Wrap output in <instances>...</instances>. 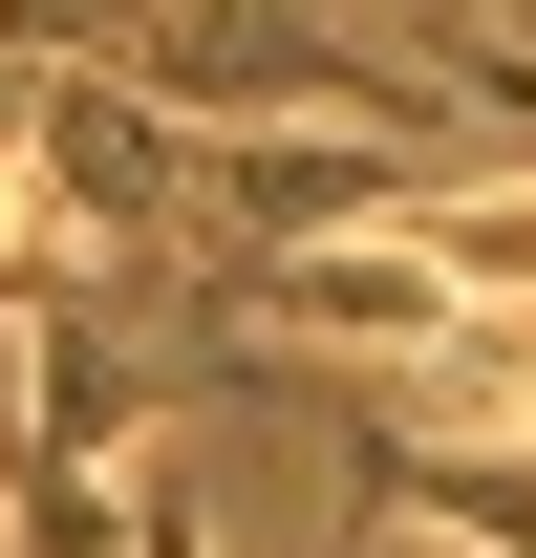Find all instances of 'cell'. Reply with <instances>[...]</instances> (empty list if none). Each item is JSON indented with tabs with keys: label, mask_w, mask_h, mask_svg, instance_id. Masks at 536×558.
Listing matches in <instances>:
<instances>
[{
	"label": "cell",
	"mask_w": 536,
	"mask_h": 558,
	"mask_svg": "<svg viewBox=\"0 0 536 558\" xmlns=\"http://www.w3.org/2000/svg\"><path fill=\"white\" fill-rule=\"evenodd\" d=\"M130 558H215V515H194V473H130Z\"/></svg>",
	"instance_id": "cell-2"
},
{
	"label": "cell",
	"mask_w": 536,
	"mask_h": 558,
	"mask_svg": "<svg viewBox=\"0 0 536 558\" xmlns=\"http://www.w3.org/2000/svg\"><path fill=\"white\" fill-rule=\"evenodd\" d=\"M215 323L258 365H451L472 301L429 236H279V258H215Z\"/></svg>",
	"instance_id": "cell-1"
}]
</instances>
